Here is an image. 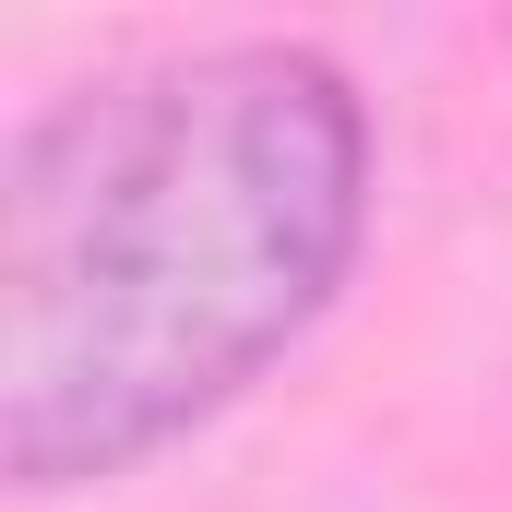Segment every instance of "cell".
Segmentation results:
<instances>
[{
  "mask_svg": "<svg viewBox=\"0 0 512 512\" xmlns=\"http://www.w3.org/2000/svg\"><path fill=\"white\" fill-rule=\"evenodd\" d=\"M370 227L322 48H191L24 120L0 167V465L96 489L262 382Z\"/></svg>",
  "mask_w": 512,
  "mask_h": 512,
  "instance_id": "cell-1",
  "label": "cell"
}]
</instances>
